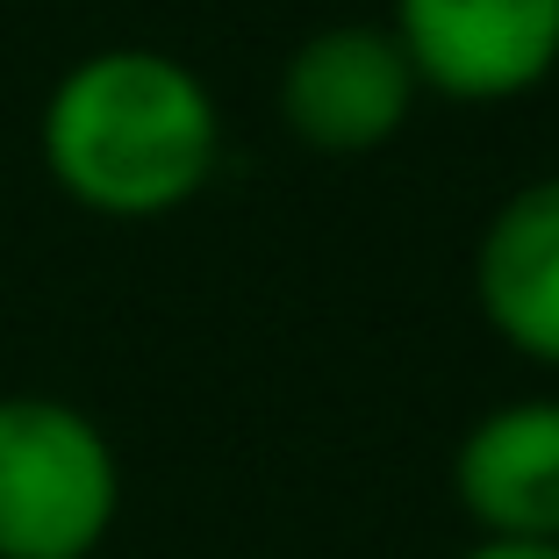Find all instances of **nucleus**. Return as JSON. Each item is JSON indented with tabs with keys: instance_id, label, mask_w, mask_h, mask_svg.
Returning a JSON list of instances; mask_svg holds the SVG:
<instances>
[{
	"instance_id": "nucleus-5",
	"label": "nucleus",
	"mask_w": 559,
	"mask_h": 559,
	"mask_svg": "<svg viewBox=\"0 0 559 559\" xmlns=\"http://www.w3.org/2000/svg\"><path fill=\"white\" fill-rule=\"evenodd\" d=\"M460 510L480 538L559 545V395L502 402L460 438Z\"/></svg>"
},
{
	"instance_id": "nucleus-4",
	"label": "nucleus",
	"mask_w": 559,
	"mask_h": 559,
	"mask_svg": "<svg viewBox=\"0 0 559 559\" xmlns=\"http://www.w3.org/2000/svg\"><path fill=\"white\" fill-rule=\"evenodd\" d=\"M409 108L416 66L395 29H366V22L316 29L280 72V116L309 151H337V158L380 151L409 122Z\"/></svg>"
},
{
	"instance_id": "nucleus-1",
	"label": "nucleus",
	"mask_w": 559,
	"mask_h": 559,
	"mask_svg": "<svg viewBox=\"0 0 559 559\" xmlns=\"http://www.w3.org/2000/svg\"><path fill=\"white\" fill-rule=\"evenodd\" d=\"M223 122L194 66L144 44L94 50L44 100V165L80 209L165 215L215 173Z\"/></svg>"
},
{
	"instance_id": "nucleus-2",
	"label": "nucleus",
	"mask_w": 559,
	"mask_h": 559,
	"mask_svg": "<svg viewBox=\"0 0 559 559\" xmlns=\"http://www.w3.org/2000/svg\"><path fill=\"white\" fill-rule=\"evenodd\" d=\"M122 510L108 430L58 395H0V559H94Z\"/></svg>"
},
{
	"instance_id": "nucleus-7",
	"label": "nucleus",
	"mask_w": 559,
	"mask_h": 559,
	"mask_svg": "<svg viewBox=\"0 0 559 559\" xmlns=\"http://www.w3.org/2000/svg\"><path fill=\"white\" fill-rule=\"evenodd\" d=\"M460 559H559V545H510V538H480Z\"/></svg>"
},
{
	"instance_id": "nucleus-3",
	"label": "nucleus",
	"mask_w": 559,
	"mask_h": 559,
	"mask_svg": "<svg viewBox=\"0 0 559 559\" xmlns=\"http://www.w3.org/2000/svg\"><path fill=\"white\" fill-rule=\"evenodd\" d=\"M416 86L452 100H516L559 66V0H395Z\"/></svg>"
},
{
	"instance_id": "nucleus-6",
	"label": "nucleus",
	"mask_w": 559,
	"mask_h": 559,
	"mask_svg": "<svg viewBox=\"0 0 559 559\" xmlns=\"http://www.w3.org/2000/svg\"><path fill=\"white\" fill-rule=\"evenodd\" d=\"M474 295L510 352L559 366V173L516 187L474 251Z\"/></svg>"
}]
</instances>
